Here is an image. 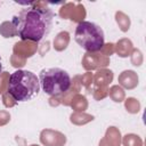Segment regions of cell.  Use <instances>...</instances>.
Segmentation results:
<instances>
[{
  "mask_svg": "<svg viewBox=\"0 0 146 146\" xmlns=\"http://www.w3.org/2000/svg\"><path fill=\"white\" fill-rule=\"evenodd\" d=\"M39 78L27 70H17L9 76L8 94L16 102H29L38 96L40 91Z\"/></svg>",
  "mask_w": 146,
  "mask_h": 146,
  "instance_id": "obj_2",
  "label": "cell"
},
{
  "mask_svg": "<svg viewBox=\"0 0 146 146\" xmlns=\"http://www.w3.org/2000/svg\"><path fill=\"white\" fill-rule=\"evenodd\" d=\"M54 13L44 7H26L13 17L16 33L23 41L40 42L51 31Z\"/></svg>",
  "mask_w": 146,
  "mask_h": 146,
  "instance_id": "obj_1",
  "label": "cell"
},
{
  "mask_svg": "<svg viewBox=\"0 0 146 146\" xmlns=\"http://www.w3.org/2000/svg\"><path fill=\"white\" fill-rule=\"evenodd\" d=\"M2 73V63H1V57H0V74Z\"/></svg>",
  "mask_w": 146,
  "mask_h": 146,
  "instance_id": "obj_5",
  "label": "cell"
},
{
  "mask_svg": "<svg viewBox=\"0 0 146 146\" xmlns=\"http://www.w3.org/2000/svg\"><path fill=\"white\" fill-rule=\"evenodd\" d=\"M75 42L86 51H99L105 44V34L103 29L94 22L82 21L74 31Z\"/></svg>",
  "mask_w": 146,
  "mask_h": 146,
  "instance_id": "obj_4",
  "label": "cell"
},
{
  "mask_svg": "<svg viewBox=\"0 0 146 146\" xmlns=\"http://www.w3.org/2000/svg\"><path fill=\"white\" fill-rule=\"evenodd\" d=\"M40 88L48 96H60L71 88V76L67 71L60 67H48L39 74Z\"/></svg>",
  "mask_w": 146,
  "mask_h": 146,
  "instance_id": "obj_3",
  "label": "cell"
}]
</instances>
